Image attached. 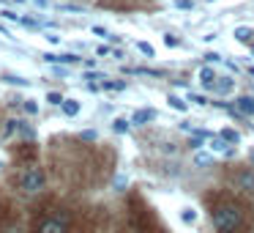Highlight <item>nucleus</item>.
I'll use <instances>...</instances> for the list:
<instances>
[{"label": "nucleus", "mask_w": 254, "mask_h": 233, "mask_svg": "<svg viewBox=\"0 0 254 233\" xmlns=\"http://www.w3.org/2000/svg\"><path fill=\"white\" fill-rule=\"evenodd\" d=\"M243 222V214L235 203H224L213 211V225L219 233H235Z\"/></svg>", "instance_id": "obj_1"}, {"label": "nucleus", "mask_w": 254, "mask_h": 233, "mask_svg": "<svg viewBox=\"0 0 254 233\" xmlns=\"http://www.w3.org/2000/svg\"><path fill=\"white\" fill-rule=\"evenodd\" d=\"M44 170H39V167H33V170H28L22 176V181H19V189H22L25 195H36L44 189Z\"/></svg>", "instance_id": "obj_2"}, {"label": "nucleus", "mask_w": 254, "mask_h": 233, "mask_svg": "<svg viewBox=\"0 0 254 233\" xmlns=\"http://www.w3.org/2000/svg\"><path fill=\"white\" fill-rule=\"evenodd\" d=\"M235 184H238V189L254 195V170H241V173L235 176Z\"/></svg>", "instance_id": "obj_3"}, {"label": "nucleus", "mask_w": 254, "mask_h": 233, "mask_svg": "<svg viewBox=\"0 0 254 233\" xmlns=\"http://www.w3.org/2000/svg\"><path fill=\"white\" fill-rule=\"evenodd\" d=\"M210 88H213L216 94L227 96V94H232V91H235V80H232V77H216V83L210 85Z\"/></svg>", "instance_id": "obj_4"}, {"label": "nucleus", "mask_w": 254, "mask_h": 233, "mask_svg": "<svg viewBox=\"0 0 254 233\" xmlns=\"http://www.w3.org/2000/svg\"><path fill=\"white\" fill-rule=\"evenodd\" d=\"M44 58L47 63H77L79 61V55H74V52H61V55H52V52H44Z\"/></svg>", "instance_id": "obj_5"}, {"label": "nucleus", "mask_w": 254, "mask_h": 233, "mask_svg": "<svg viewBox=\"0 0 254 233\" xmlns=\"http://www.w3.org/2000/svg\"><path fill=\"white\" fill-rule=\"evenodd\" d=\"M39 233H66V222L63 220H44L39 225Z\"/></svg>", "instance_id": "obj_6"}, {"label": "nucleus", "mask_w": 254, "mask_h": 233, "mask_svg": "<svg viewBox=\"0 0 254 233\" xmlns=\"http://www.w3.org/2000/svg\"><path fill=\"white\" fill-rule=\"evenodd\" d=\"M156 118V110H134L131 116V123H137V126H142V123H150Z\"/></svg>", "instance_id": "obj_7"}, {"label": "nucleus", "mask_w": 254, "mask_h": 233, "mask_svg": "<svg viewBox=\"0 0 254 233\" xmlns=\"http://www.w3.org/2000/svg\"><path fill=\"white\" fill-rule=\"evenodd\" d=\"M216 77H219V74H216L210 66H202V69H199V83H202V85H208V88L216 83Z\"/></svg>", "instance_id": "obj_8"}, {"label": "nucleus", "mask_w": 254, "mask_h": 233, "mask_svg": "<svg viewBox=\"0 0 254 233\" xmlns=\"http://www.w3.org/2000/svg\"><path fill=\"white\" fill-rule=\"evenodd\" d=\"M238 110H241L243 116H254V99L252 96H241V99H238Z\"/></svg>", "instance_id": "obj_9"}, {"label": "nucleus", "mask_w": 254, "mask_h": 233, "mask_svg": "<svg viewBox=\"0 0 254 233\" xmlns=\"http://www.w3.org/2000/svg\"><path fill=\"white\" fill-rule=\"evenodd\" d=\"M61 107H63V113H66L68 118H74V116L79 113V102H77V99H63Z\"/></svg>", "instance_id": "obj_10"}, {"label": "nucleus", "mask_w": 254, "mask_h": 233, "mask_svg": "<svg viewBox=\"0 0 254 233\" xmlns=\"http://www.w3.org/2000/svg\"><path fill=\"white\" fill-rule=\"evenodd\" d=\"M252 36H254L252 28H235V39L241 41V44H249V41H252Z\"/></svg>", "instance_id": "obj_11"}, {"label": "nucleus", "mask_w": 254, "mask_h": 233, "mask_svg": "<svg viewBox=\"0 0 254 233\" xmlns=\"http://www.w3.org/2000/svg\"><path fill=\"white\" fill-rule=\"evenodd\" d=\"M194 165L208 167V165H213V156H210V154H205V151H197V154H194Z\"/></svg>", "instance_id": "obj_12"}, {"label": "nucleus", "mask_w": 254, "mask_h": 233, "mask_svg": "<svg viewBox=\"0 0 254 233\" xmlns=\"http://www.w3.org/2000/svg\"><path fill=\"white\" fill-rule=\"evenodd\" d=\"M128 126H131V121H126V118H115V121H112V129H115L118 134H126Z\"/></svg>", "instance_id": "obj_13"}, {"label": "nucleus", "mask_w": 254, "mask_h": 233, "mask_svg": "<svg viewBox=\"0 0 254 233\" xmlns=\"http://www.w3.org/2000/svg\"><path fill=\"white\" fill-rule=\"evenodd\" d=\"M167 102H170V107H172V110H181V113H183V110H186V107H189L186 102H183L181 96H175V94H170V99H167Z\"/></svg>", "instance_id": "obj_14"}, {"label": "nucleus", "mask_w": 254, "mask_h": 233, "mask_svg": "<svg viewBox=\"0 0 254 233\" xmlns=\"http://www.w3.org/2000/svg\"><path fill=\"white\" fill-rule=\"evenodd\" d=\"M221 137H224L227 143H241V134H238L235 129H224V132H221Z\"/></svg>", "instance_id": "obj_15"}, {"label": "nucleus", "mask_w": 254, "mask_h": 233, "mask_svg": "<svg viewBox=\"0 0 254 233\" xmlns=\"http://www.w3.org/2000/svg\"><path fill=\"white\" fill-rule=\"evenodd\" d=\"M224 143H227V140H224V137H221V134H219V137H216L213 143H210V148H213L216 154H224V151H227V145H224Z\"/></svg>", "instance_id": "obj_16"}, {"label": "nucleus", "mask_w": 254, "mask_h": 233, "mask_svg": "<svg viewBox=\"0 0 254 233\" xmlns=\"http://www.w3.org/2000/svg\"><path fill=\"white\" fill-rule=\"evenodd\" d=\"M137 50L142 52V55H148V58H153V55H156V50L148 44V41H137Z\"/></svg>", "instance_id": "obj_17"}, {"label": "nucleus", "mask_w": 254, "mask_h": 233, "mask_svg": "<svg viewBox=\"0 0 254 233\" xmlns=\"http://www.w3.org/2000/svg\"><path fill=\"white\" fill-rule=\"evenodd\" d=\"M3 80H6L8 85H30V83H28V80H25V77H14V74H6V77H3Z\"/></svg>", "instance_id": "obj_18"}, {"label": "nucleus", "mask_w": 254, "mask_h": 233, "mask_svg": "<svg viewBox=\"0 0 254 233\" xmlns=\"http://www.w3.org/2000/svg\"><path fill=\"white\" fill-rule=\"evenodd\" d=\"M47 102H50V105H58V107H61V105H63V96L55 94V91H50V94H47Z\"/></svg>", "instance_id": "obj_19"}, {"label": "nucleus", "mask_w": 254, "mask_h": 233, "mask_svg": "<svg viewBox=\"0 0 254 233\" xmlns=\"http://www.w3.org/2000/svg\"><path fill=\"white\" fill-rule=\"evenodd\" d=\"M25 113H28V116H36V113H39V105H36L33 99H25Z\"/></svg>", "instance_id": "obj_20"}, {"label": "nucleus", "mask_w": 254, "mask_h": 233, "mask_svg": "<svg viewBox=\"0 0 254 233\" xmlns=\"http://www.w3.org/2000/svg\"><path fill=\"white\" fill-rule=\"evenodd\" d=\"M183 222H194V220H197V214H194V209H183Z\"/></svg>", "instance_id": "obj_21"}, {"label": "nucleus", "mask_w": 254, "mask_h": 233, "mask_svg": "<svg viewBox=\"0 0 254 233\" xmlns=\"http://www.w3.org/2000/svg\"><path fill=\"white\" fill-rule=\"evenodd\" d=\"M3 17H6L8 22H19V25H22V17H19V14H14V11H3Z\"/></svg>", "instance_id": "obj_22"}, {"label": "nucleus", "mask_w": 254, "mask_h": 233, "mask_svg": "<svg viewBox=\"0 0 254 233\" xmlns=\"http://www.w3.org/2000/svg\"><path fill=\"white\" fill-rule=\"evenodd\" d=\"M104 88L107 91H123V88H126V83H104Z\"/></svg>", "instance_id": "obj_23"}, {"label": "nucleus", "mask_w": 254, "mask_h": 233, "mask_svg": "<svg viewBox=\"0 0 254 233\" xmlns=\"http://www.w3.org/2000/svg\"><path fill=\"white\" fill-rule=\"evenodd\" d=\"M93 33H96V36H101V39H110V33H107V30L101 28V25H93Z\"/></svg>", "instance_id": "obj_24"}, {"label": "nucleus", "mask_w": 254, "mask_h": 233, "mask_svg": "<svg viewBox=\"0 0 254 233\" xmlns=\"http://www.w3.org/2000/svg\"><path fill=\"white\" fill-rule=\"evenodd\" d=\"M205 61H208V63H216V61H221V55H216V52H208V55H205Z\"/></svg>", "instance_id": "obj_25"}, {"label": "nucleus", "mask_w": 254, "mask_h": 233, "mask_svg": "<svg viewBox=\"0 0 254 233\" xmlns=\"http://www.w3.org/2000/svg\"><path fill=\"white\" fill-rule=\"evenodd\" d=\"M123 187H126V176H118L115 178V189H123Z\"/></svg>", "instance_id": "obj_26"}, {"label": "nucleus", "mask_w": 254, "mask_h": 233, "mask_svg": "<svg viewBox=\"0 0 254 233\" xmlns=\"http://www.w3.org/2000/svg\"><path fill=\"white\" fill-rule=\"evenodd\" d=\"M175 6L178 8H189V6H191V0H175Z\"/></svg>", "instance_id": "obj_27"}, {"label": "nucleus", "mask_w": 254, "mask_h": 233, "mask_svg": "<svg viewBox=\"0 0 254 233\" xmlns=\"http://www.w3.org/2000/svg\"><path fill=\"white\" fill-rule=\"evenodd\" d=\"M85 80H107V77H104V74H93V72H90V74H85Z\"/></svg>", "instance_id": "obj_28"}, {"label": "nucleus", "mask_w": 254, "mask_h": 233, "mask_svg": "<svg viewBox=\"0 0 254 233\" xmlns=\"http://www.w3.org/2000/svg\"><path fill=\"white\" fill-rule=\"evenodd\" d=\"M191 102H197V105H202V107L208 105V99H205V96H191Z\"/></svg>", "instance_id": "obj_29"}, {"label": "nucleus", "mask_w": 254, "mask_h": 233, "mask_svg": "<svg viewBox=\"0 0 254 233\" xmlns=\"http://www.w3.org/2000/svg\"><path fill=\"white\" fill-rule=\"evenodd\" d=\"M164 41H167V47H178V39H175V36H167Z\"/></svg>", "instance_id": "obj_30"}, {"label": "nucleus", "mask_w": 254, "mask_h": 233, "mask_svg": "<svg viewBox=\"0 0 254 233\" xmlns=\"http://www.w3.org/2000/svg\"><path fill=\"white\" fill-rule=\"evenodd\" d=\"M61 11H82L79 6H61Z\"/></svg>", "instance_id": "obj_31"}, {"label": "nucleus", "mask_w": 254, "mask_h": 233, "mask_svg": "<svg viewBox=\"0 0 254 233\" xmlns=\"http://www.w3.org/2000/svg\"><path fill=\"white\" fill-rule=\"evenodd\" d=\"M47 3H50V0H36V6H41V8H44Z\"/></svg>", "instance_id": "obj_32"}, {"label": "nucleus", "mask_w": 254, "mask_h": 233, "mask_svg": "<svg viewBox=\"0 0 254 233\" xmlns=\"http://www.w3.org/2000/svg\"><path fill=\"white\" fill-rule=\"evenodd\" d=\"M0 36H8V30H6V28H3V25H0Z\"/></svg>", "instance_id": "obj_33"}, {"label": "nucleus", "mask_w": 254, "mask_h": 233, "mask_svg": "<svg viewBox=\"0 0 254 233\" xmlns=\"http://www.w3.org/2000/svg\"><path fill=\"white\" fill-rule=\"evenodd\" d=\"M252 55H254V47H252Z\"/></svg>", "instance_id": "obj_34"}]
</instances>
